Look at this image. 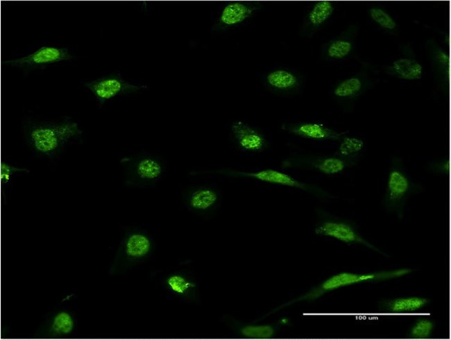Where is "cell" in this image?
Masks as SVG:
<instances>
[{
	"instance_id": "1",
	"label": "cell",
	"mask_w": 451,
	"mask_h": 340,
	"mask_svg": "<svg viewBox=\"0 0 451 340\" xmlns=\"http://www.w3.org/2000/svg\"><path fill=\"white\" fill-rule=\"evenodd\" d=\"M82 130L70 118L56 124H37L27 133L31 146L38 153L51 158L69 140L79 137Z\"/></svg>"
},
{
	"instance_id": "2",
	"label": "cell",
	"mask_w": 451,
	"mask_h": 340,
	"mask_svg": "<svg viewBox=\"0 0 451 340\" xmlns=\"http://www.w3.org/2000/svg\"><path fill=\"white\" fill-rule=\"evenodd\" d=\"M412 271V269L407 268L368 273L341 272L330 276L318 285L313 287L305 294L283 305L280 308L298 301L314 300L323 295L341 287L361 282H375L397 278L406 275Z\"/></svg>"
},
{
	"instance_id": "3",
	"label": "cell",
	"mask_w": 451,
	"mask_h": 340,
	"mask_svg": "<svg viewBox=\"0 0 451 340\" xmlns=\"http://www.w3.org/2000/svg\"><path fill=\"white\" fill-rule=\"evenodd\" d=\"M420 188V185L411 180L402 162L398 159L393 160L389 169L384 197L385 208L402 219L407 198L414 192H419Z\"/></svg>"
},
{
	"instance_id": "4",
	"label": "cell",
	"mask_w": 451,
	"mask_h": 340,
	"mask_svg": "<svg viewBox=\"0 0 451 340\" xmlns=\"http://www.w3.org/2000/svg\"><path fill=\"white\" fill-rule=\"evenodd\" d=\"M153 241L146 232L137 229L126 231L110 269L119 273L146 259L153 252Z\"/></svg>"
},
{
	"instance_id": "5",
	"label": "cell",
	"mask_w": 451,
	"mask_h": 340,
	"mask_svg": "<svg viewBox=\"0 0 451 340\" xmlns=\"http://www.w3.org/2000/svg\"><path fill=\"white\" fill-rule=\"evenodd\" d=\"M125 183L129 187H152L162 177L164 165L158 158L150 155L126 157L121 160Z\"/></svg>"
},
{
	"instance_id": "6",
	"label": "cell",
	"mask_w": 451,
	"mask_h": 340,
	"mask_svg": "<svg viewBox=\"0 0 451 340\" xmlns=\"http://www.w3.org/2000/svg\"><path fill=\"white\" fill-rule=\"evenodd\" d=\"M314 232L317 235L332 237L348 244H361L382 253V251L366 240L353 225L332 219H325L318 223Z\"/></svg>"
},
{
	"instance_id": "7",
	"label": "cell",
	"mask_w": 451,
	"mask_h": 340,
	"mask_svg": "<svg viewBox=\"0 0 451 340\" xmlns=\"http://www.w3.org/2000/svg\"><path fill=\"white\" fill-rule=\"evenodd\" d=\"M85 86L92 92L101 105L118 95L134 93L146 88L144 85L129 83L117 75H110L86 82Z\"/></svg>"
},
{
	"instance_id": "8",
	"label": "cell",
	"mask_w": 451,
	"mask_h": 340,
	"mask_svg": "<svg viewBox=\"0 0 451 340\" xmlns=\"http://www.w3.org/2000/svg\"><path fill=\"white\" fill-rule=\"evenodd\" d=\"M71 58L72 56L67 48L42 46L28 56L6 60L3 63L12 67L31 69Z\"/></svg>"
},
{
	"instance_id": "9",
	"label": "cell",
	"mask_w": 451,
	"mask_h": 340,
	"mask_svg": "<svg viewBox=\"0 0 451 340\" xmlns=\"http://www.w3.org/2000/svg\"><path fill=\"white\" fill-rule=\"evenodd\" d=\"M162 284L168 293L182 300L196 302L198 298L196 282L185 273L171 272L164 277Z\"/></svg>"
},
{
	"instance_id": "10",
	"label": "cell",
	"mask_w": 451,
	"mask_h": 340,
	"mask_svg": "<svg viewBox=\"0 0 451 340\" xmlns=\"http://www.w3.org/2000/svg\"><path fill=\"white\" fill-rule=\"evenodd\" d=\"M182 202L191 211L203 213L210 211L217 205L219 195L212 187L198 186L190 187L182 192Z\"/></svg>"
},
{
	"instance_id": "11",
	"label": "cell",
	"mask_w": 451,
	"mask_h": 340,
	"mask_svg": "<svg viewBox=\"0 0 451 340\" xmlns=\"http://www.w3.org/2000/svg\"><path fill=\"white\" fill-rule=\"evenodd\" d=\"M226 174L237 177L250 178L266 182L298 188L305 191H310L312 189L311 187L297 180L291 176L272 169L251 172L228 171H226Z\"/></svg>"
},
{
	"instance_id": "12",
	"label": "cell",
	"mask_w": 451,
	"mask_h": 340,
	"mask_svg": "<svg viewBox=\"0 0 451 340\" xmlns=\"http://www.w3.org/2000/svg\"><path fill=\"white\" fill-rule=\"evenodd\" d=\"M259 8L258 3L230 2L222 9L216 27L226 28L237 26L250 17Z\"/></svg>"
},
{
	"instance_id": "13",
	"label": "cell",
	"mask_w": 451,
	"mask_h": 340,
	"mask_svg": "<svg viewBox=\"0 0 451 340\" xmlns=\"http://www.w3.org/2000/svg\"><path fill=\"white\" fill-rule=\"evenodd\" d=\"M231 131L239 147L244 151H258L265 145L264 136L242 121H234L231 126Z\"/></svg>"
},
{
	"instance_id": "14",
	"label": "cell",
	"mask_w": 451,
	"mask_h": 340,
	"mask_svg": "<svg viewBox=\"0 0 451 340\" xmlns=\"http://www.w3.org/2000/svg\"><path fill=\"white\" fill-rule=\"evenodd\" d=\"M429 303L427 298L416 296L383 299L379 303V309L384 313H414L422 309Z\"/></svg>"
},
{
	"instance_id": "15",
	"label": "cell",
	"mask_w": 451,
	"mask_h": 340,
	"mask_svg": "<svg viewBox=\"0 0 451 340\" xmlns=\"http://www.w3.org/2000/svg\"><path fill=\"white\" fill-rule=\"evenodd\" d=\"M282 128L296 135L314 139H338L343 134L316 123L288 124Z\"/></svg>"
},
{
	"instance_id": "16",
	"label": "cell",
	"mask_w": 451,
	"mask_h": 340,
	"mask_svg": "<svg viewBox=\"0 0 451 340\" xmlns=\"http://www.w3.org/2000/svg\"><path fill=\"white\" fill-rule=\"evenodd\" d=\"M232 325L239 335L246 339H271L276 332L275 327L272 325H255L243 323L236 321H233Z\"/></svg>"
},
{
	"instance_id": "17",
	"label": "cell",
	"mask_w": 451,
	"mask_h": 340,
	"mask_svg": "<svg viewBox=\"0 0 451 340\" xmlns=\"http://www.w3.org/2000/svg\"><path fill=\"white\" fill-rule=\"evenodd\" d=\"M391 74L405 80H418L422 77L423 67L417 61L409 58L395 60L390 67Z\"/></svg>"
},
{
	"instance_id": "18",
	"label": "cell",
	"mask_w": 451,
	"mask_h": 340,
	"mask_svg": "<svg viewBox=\"0 0 451 340\" xmlns=\"http://www.w3.org/2000/svg\"><path fill=\"white\" fill-rule=\"evenodd\" d=\"M355 164L353 158L327 157L312 162L317 171L327 175L337 174Z\"/></svg>"
},
{
	"instance_id": "19",
	"label": "cell",
	"mask_w": 451,
	"mask_h": 340,
	"mask_svg": "<svg viewBox=\"0 0 451 340\" xmlns=\"http://www.w3.org/2000/svg\"><path fill=\"white\" fill-rule=\"evenodd\" d=\"M75 321L70 313L61 311L56 313L49 322L48 334L53 337L66 336L74 329Z\"/></svg>"
},
{
	"instance_id": "20",
	"label": "cell",
	"mask_w": 451,
	"mask_h": 340,
	"mask_svg": "<svg viewBox=\"0 0 451 340\" xmlns=\"http://www.w3.org/2000/svg\"><path fill=\"white\" fill-rule=\"evenodd\" d=\"M266 81L271 87L278 90H289L298 85L296 76L286 69L271 71L267 74Z\"/></svg>"
},
{
	"instance_id": "21",
	"label": "cell",
	"mask_w": 451,
	"mask_h": 340,
	"mask_svg": "<svg viewBox=\"0 0 451 340\" xmlns=\"http://www.w3.org/2000/svg\"><path fill=\"white\" fill-rule=\"evenodd\" d=\"M334 8L329 1L316 2L307 15L309 24L313 27H318L327 21L332 15Z\"/></svg>"
},
{
	"instance_id": "22",
	"label": "cell",
	"mask_w": 451,
	"mask_h": 340,
	"mask_svg": "<svg viewBox=\"0 0 451 340\" xmlns=\"http://www.w3.org/2000/svg\"><path fill=\"white\" fill-rule=\"evenodd\" d=\"M435 327L434 321L429 317H419L409 329L407 337L409 339H424L432 336Z\"/></svg>"
},
{
	"instance_id": "23",
	"label": "cell",
	"mask_w": 451,
	"mask_h": 340,
	"mask_svg": "<svg viewBox=\"0 0 451 340\" xmlns=\"http://www.w3.org/2000/svg\"><path fill=\"white\" fill-rule=\"evenodd\" d=\"M362 87L360 79L351 77L340 82L334 89V95L340 99L351 98L357 94Z\"/></svg>"
},
{
	"instance_id": "24",
	"label": "cell",
	"mask_w": 451,
	"mask_h": 340,
	"mask_svg": "<svg viewBox=\"0 0 451 340\" xmlns=\"http://www.w3.org/2000/svg\"><path fill=\"white\" fill-rule=\"evenodd\" d=\"M352 49V44L346 39H336L329 44L327 54L329 58L341 60L347 57Z\"/></svg>"
},
{
	"instance_id": "25",
	"label": "cell",
	"mask_w": 451,
	"mask_h": 340,
	"mask_svg": "<svg viewBox=\"0 0 451 340\" xmlns=\"http://www.w3.org/2000/svg\"><path fill=\"white\" fill-rule=\"evenodd\" d=\"M364 146V142L361 139L345 137L339 146L337 153L340 157L353 158L363 149Z\"/></svg>"
},
{
	"instance_id": "26",
	"label": "cell",
	"mask_w": 451,
	"mask_h": 340,
	"mask_svg": "<svg viewBox=\"0 0 451 340\" xmlns=\"http://www.w3.org/2000/svg\"><path fill=\"white\" fill-rule=\"evenodd\" d=\"M369 15L376 24L384 28L392 30L397 26L392 17L383 9L373 8L369 10Z\"/></svg>"
},
{
	"instance_id": "27",
	"label": "cell",
	"mask_w": 451,
	"mask_h": 340,
	"mask_svg": "<svg viewBox=\"0 0 451 340\" xmlns=\"http://www.w3.org/2000/svg\"><path fill=\"white\" fill-rule=\"evenodd\" d=\"M18 172L28 173L29 170L25 168L14 167L6 163V162H1L0 166V180L1 185L8 184L10 182L12 176L15 173Z\"/></svg>"
},
{
	"instance_id": "28",
	"label": "cell",
	"mask_w": 451,
	"mask_h": 340,
	"mask_svg": "<svg viewBox=\"0 0 451 340\" xmlns=\"http://www.w3.org/2000/svg\"><path fill=\"white\" fill-rule=\"evenodd\" d=\"M430 169L435 173L440 175H449L450 173V161L448 159H445L432 163L430 165Z\"/></svg>"
},
{
	"instance_id": "29",
	"label": "cell",
	"mask_w": 451,
	"mask_h": 340,
	"mask_svg": "<svg viewBox=\"0 0 451 340\" xmlns=\"http://www.w3.org/2000/svg\"><path fill=\"white\" fill-rule=\"evenodd\" d=\"M438 58L441 63H447L448 61V56L445 53H443L441 51L439 53Z\"/></svg>"
}]
</instances>
